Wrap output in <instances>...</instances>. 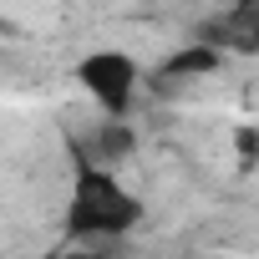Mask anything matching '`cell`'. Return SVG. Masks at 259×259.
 <instances>
[{"instance_id":"obj_5","label":"cell","mask_w":259,"mask_h":259,"mask_svg":"<svg viewBox=\"0 0 259 259\" xmlns=\"http://www.w3.org/2000/svg\"><path fill=\"white\" fill-rule=\"evenodd\" d=\"M61 259H102L97 249H71V254H61Z\"/></svg>"},{"instance_id":"obj_6","label":"cell","mask_w":259,"mask_h":259,"mask_svg":"<svg viewBox=\"0 0 259 259\" xmlns=\"http://www.w3.org/2000/svg\"><path fill=\"white\" fill-rule=\"evenodd\" d=\"M6 31H11V26H6V21H0V36H6Z\"/></svg>"},{"instance_id":"obj_1","label":"cell","mask_w":259,"mask_h":259,"mask_svg":"<svg viewBox=\"0 0 259 259\" xmlns=\"http://www.w3.org/2000/svg\"><path fill=\"white\" fill-rule=\"evenodd\" d=\"M143 224V198L127 193L112 168L92 163L87 148H76V178L66 203V234L71 239H122Z\"/></svg>"},{"instance_id":"obj_3","label":"cell","mask_w":259,"mask_h":259,"mask_svg":"<svg viewBox=\"0 0 259 259\" xmlns=\"http://www.w3.org/2000/svg\"><path fill=\"white\" fill-rule=\"evenodd\" d=\"M133 143H138V138H133V127H127V122H107L102 133H97V143L87 148V158L102 163V168H112L117 158H127V148H133Z\"/></svg>"},{"instance_id":"obj_2","label":"cell","mask_w":259,"mask_h":259,"mask_svg":"<svg viewBox=\"0 0 259 259\" xmlns=\"http://www.w3.org/2000/svg\"><path fill=\"white\" fill-rule=\"evenodd\" d=\"M76 81L107 112V122H127V107L138 97V61L127 51H87L76 61Z\"/></svg>"},{"instance_id":"obj_4","label":"cell","mask_w":259,"mask_h":259,"mask_svg":"<svg viewBox=\"0 0 259 259\" xmlns=\"http://www.w3.org/2000/svg\"><path fill=\"white\" fill-rule=\"evenodd\" d=\"M213 66H219V51L213 46H183V51L168 56V76H203Z\"/></svg>"}]
</instances>
